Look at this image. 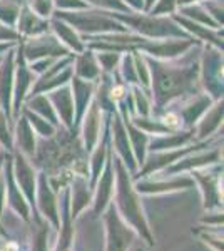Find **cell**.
I'll return each instance as SVG.
<instances>
[{
	"mask_svg": "<svg viewBox=\"0 0 224 251\" xmlns=\"http://www.w3.org/2000/svg\"><path fill=\"white\" fill-rule=\"evenodd\" d=\"M116 168H117V186H116V201L112 203L114 208L117 209V213H119L122 220L136 231L137 238H141L148 246H154L156 245V240H154V233L150 229L144 208H142L141 194L132 186L127 169L122 166L121 161L116 163Z\"/></svg>",
	"mask_w": 224,
	"mask_h": 251,
	"instance_id": "obj_1",
	"label": "cell"
},
{
	"mask_svg": "<svg viewBox=\"0 0 224 251\" xmlns=\"http://www.w3.org/2000/svg\"><path fill=\"white\" fill-rule=\"evenodd\" d=\"M50 231L52 226L42 218H35V228H32L30 234V251H52L50 241Z\"/></svg>",
	"mask_w": 224,
	"mask_h": 251,
	"instance_id": "obj_10",
	"label": "cell"
},
{
	"mask_svg": "<svg viewBox=\"0 0 224 251\" xmlns=\"http://www.w3.org/2000/svg\"><path fill=\"white\" fill-rule=\"evenodd\" d=\"M5 206H7V201H5V179H3V177H0V218H2Z\"/></svg>",
	"mask_w": 224,
	"mask_h": 251,
	"instance_id": "obj_13",
	"label": "cell"
},
{
	"mask_svg": "<svg viewBox=\"0 0 224 251\" xmlns=\"http://www.w3.org/2000/svg\"><path fill=\"white\" fill-rule=\"evenodd\" d=\"M2 245H3V241H2V240H0V246H2Z\"/></svg>",
	"mask_w": 224,
	"mask_h": 251,
	"instance_id": "obj_17",
	"label": "cell"
},
{
	"mask_svg": "<svg viewBox=\"0 0 224 251\" xmlns=\"http://www.w3.org/2000/svg\"><path fill=\"white\" fill-rule=\"evenodd\" d=\"M35 218H42L52 226V229L57 233L60 228V213H59V198L52 191L50 184L47 183L46 176H40L35 189Z\"/></svg>",
	"mask_w": 224,
	"mask_h": 251,
	"instance_id": "obj_3",
	"label": "cell"
},
{
	"mask_svg": "<svg viewBox=\"0 0 224 251\" xmlns=\"http://www.w3.org/2000/svg\"><path fill=\"white\" fill-rule=\"evenodd\" d=\"M94 186L96 191L92 193V213L94 216H100L114 198V171L111 164H107L105 171L100 174V177H97Z\"/></svg>",
	"mask_w": 224,
	"mask_h": 251,
	"instance_id": "obj_5",
	"label": "cell"
},
{
	"mask_svg": "<svg viewBox=\"0 0 224 251\" xmlns=\"http://www.w3.org/2000/svg\"><path fill=\"white\" fill-rule=\"evenodd\" d=\"M14 179L17 183L19 189L22 191V194L25 196V200L28 201L30 208L34 209L32 214V220H34L37 214H35V189H37V177H35L34 169L30 168V164L27 163L24 157H17V168H15Z\"/></svg>",
	"mask_w": 224,
	"mask_h": 251,
	"instance_id": "obj_8",
	"label": "cell"
},
{
	"mask_svg": "<svg viewBox=\"0 0 224 251\" xmlns=\"http://www.w3.org/2000/svg\"><path fill=\"white\" fill-rule=\"evenodd\" d=\"M193 174L199 184V189H201L202 204H204L206 211L223 209V189L219 176L209 171H193Z\"/></svg>",
	"mask_w": 224,
	"mask_h": 251,
	"instance_id": "obj_4",
	"label": "cell"
},
{
	"mask_svg": "<svg viewBox=\"0 0 224 251\" xmlns=\"http://www.w3.org/2000/svg\"><path fill=\"white\" fill-rule=\"evenodd\" d=\"M3 179H5V201L9 204V208L25 223H32V208L25 200V196L22 194V191L19 189L17 183H15L14 174L10 171V164L9 171H7Z\"/></svg>",
	"mask_w": 224,
	"mask_h": 251,
	"instance_id": "obj_6",
	"label": "cell"
},
{
	"mask_svg": "<svg viewBox=\"0 0 224 251\" xmlns=\"http://www.w3.org/2000/svg\"><path fill=\"white\" fill-rule=\"evenodd\" d=\"M194 188V179L193 177H171V179H156V181H141L136 184V191L139 194H166V193H174L181 191V189H189Z\"/></svg>",
	"mask_w": 224,
	"mask_h": 251,
	"instance_id": "obj_7",
	"label": "cell"
},
{
	"mask_svg": "<svg viewBox=\"0 0 224 251\" xmlns=\"http://www.w3.org/2000/svg\"><path fill=\"white\" fill-rule=\"evenodd\" d=\"M92 204V189L89 188L84 177L74 181L72 191L69 193V208H71V218L77 220L89 206Z\"/></svg>",
	"mask_w": 224,
	"mask_h": 251,
	"instance_id": "obj_9",
	"label": "cell"
},
{
	"mask_svg": "<svg viewBox=\"0 0 224 251\" xmlns=\"http://www.w3.org/2000/svg\"><path fill=\"white\" fill-rule=\"evenodd\" d=\"M0 251H19V245L15 241H3Z\"/></svg>",
	"mask_w": 224,
	"mask_h": 251,
	"instance_id": "obj_14",
	"label": "cell"
},
{
	"mask_svg": "<svg viewBox=\"0 0 224 251\" xmlns=\"http://www.w3.org/2000/svg\"><path fill=\"white\" fill-rule=\"evenodd\" d=\"M136 251H144V250H142V248H137Z\"/></svg>",
	"mask_w": 224,
	"mask_h": 251,
	"instance_id": "obj_15",
	"label": "cell"
},
{
	"mask_svg": "<svg viewBox=\"0 0 224 251\" xmlns=\"http://www.w3.org/2000/svg\"><path fill=\"white\" fill-rule=\"evenodd\" d=\"M223 209H214V211H209L206 216L201 218V223L204 226H209V228H223Z\"/></svg>",
	"mask_w": 224,
	"mask_h": 251,
	"instance_id": "obj_12",
	"label": "cell"
},
{
	"mask_svg": "<svg viewBox=\"0 0 224 251\" xmlns=\"http://www.w3.org/2000/svg\"><path fill=\"white\" fill-rule=\"evenodd\" d=\"M0 166H2V156H0Z\"/></svg>",
	"mask_w": 224,
	"mask_h": 251,
	"instance_id": "obj_16",
	"label": "cell"
},
{
	"mask_svg": "<svg viewBox=\"0 0 224 251\" xmlns=\"http://www.w3.org/2000/svg\"><path fill=\"white\" fill-rule=\"evenodd\" d=\"M105 229V250L104 251H129L134 240L137 238L136 231L119 216L117 209L111 203L102 213Z\"/></svg>",
	"mask_w": 224,
	"mask_h": 251,
	"instance_id": "obj_2",
	"label": "cell"
},
{
	"mask_svg": "<svg viewBox=\"0 0 224 251\" xmlns=\"http://www.w3.org/2000/svg\"><path fill=\"white\" fill-rule=\"evenodd\" d=\"M193 233L199 238L202 245H206L211 251H224L223 246V231L219 228H209V226H201V228L193 229Z\"/></svg>",
	"mask_w": 224,
	"mask_h": 251,
	"instance_id": "obj_11",
	"label": "cell"
}]
</instances>
